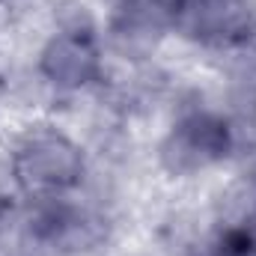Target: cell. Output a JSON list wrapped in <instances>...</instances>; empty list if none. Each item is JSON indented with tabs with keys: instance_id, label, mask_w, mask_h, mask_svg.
I'll return each mask as SVG.
<instances>
[{
	"instance_id": "52a82bcc",
	"label": "cell",
	"mask_w": 256,
	"mask_h": 256,
	"mask_svg": "<svg viewBox=\"0 0 256 256\" xmlns=\"http://www.w3.org/2000/svg\"><path fill=\"white\" fill-rule=\"evenodd\" d=\"M0 3H3V0H0Z\"/></svg>"
},
{
	"instance_id": "8992f818",
	"label": "cell",
	"mask_w": 256,
	"mask_h": 256,
	"mask_svg": "<svg viewBox=\"0 0 256 256\" xmlns=\"http://www.w3.org/2000/svg\"><path fill=\"white\" fill-rule=\"evenodd\" d=\"M114 3H122V0H114Z\"/></svg>"
},
{
	"instance_id": "277c9868",
	"label": "cell",
	"mask_w": 256,
	"mask_h": 256,
	"mask_svg": "<svg viewBox=\"0 0 256 256\" xmlns=\"http://www.w3.org/2000/svg\"><path fill=\"white\" fill-rule=\"evenodd\" d=\"M104 68V51L102 39L90 24H72L54 33L42 54H39V74L66 92L84 90L102 78Z\"/></svg>"
},
{
	"instance_id": "6da1fadb",
	"label": "cell",
	"mask_w": 256,
	"mask_h": 256,
	"mask_svg": "<svg viewBox=\"0 0 256 256\" xmlns=\"http://www.w3.org/2000/svg\"><path fill=\"white\" fill-rule=\"evenodd\" d=\"M12 179L33 202L60 200L84 182V149L60 128H33L12 149Z\"/></svg>"
},
{
	"instance_id": "3957f363",
	"label": "cell",
	"mask_w": 256,
	"mask_h": 256,
	"mask_svg": "<svg viewBox=\"0 0 256 256\" xmlns=\"http://www.w3.org/2000/svg\"><path fill=\"white\" fill-rule=\"evenodd\" d=\"M173 30L208 48H242L256 39L254 0H167Z\"/></svg>"
},
{
	"instance_id": "5b68a950",
	"label": "cell",
	"mask_w": 256,
	"mask_h": 256,
	"mask_svg": "<svg viewBox=\"0 0 256 256\" xmlns=\"http://www.w3.org/2000/svg\"><path fill=\"white\" fill-rule=\"evenodd\" d=\"M30 232L36 242L48 244L51 250L84 254V250H92L102 244L104 220L60 196V200L36 202V212L30 218Z\"/></svg>"
},
{
	"instance_id": "7a4b0ae2",
	"label": "cell",
	"mask_w": 256,
	"mask_h": 256,
	"mask_svg": "<svg viewBox=\"0 0 256 256\" xmlns=\"http://www.w3.org/2000/svg\"><path fill=\"white\" fill-rule=\"evenodd\" d=\"M236 146V131L224 114L188 110L179 116L161 143V164L173 176H191L224 161Z\"/></svg>"
}]
</instances>
